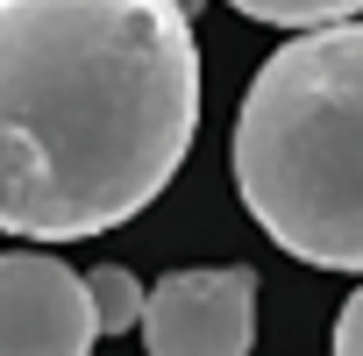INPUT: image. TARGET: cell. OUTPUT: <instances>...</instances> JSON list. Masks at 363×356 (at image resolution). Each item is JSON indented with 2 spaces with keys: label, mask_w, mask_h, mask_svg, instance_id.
<instances>
[{
  "label": "cell",
  "mask_w": 363,
  "mask_h": 356,
  "mask_svg": "<svg viewBox=\"0 0 363 356\" xmlns=\"http://www.w3.org/2000/svg\"><path fill=\"white\" fill-rule=\"evenodd\" d=\"M200 43L171 0H0V235L135 221L193 150Z\"/></svg>",
  "instance_id": "cell-1"
},
{
  "label": "cell",
  "mask_w": 363,
  "mask_h": 356,
  "mask_svg": "<svg viewBox=\"0 0 363 356\" xmlns=\"http://www.w3.org/2000/svg\"><path fill=\"white\" fill-rule=\"evenodd\" d=\"M235 193L299 264L363 271V22L271 50L235 114Z\"/></svg>",
  "instance_id": "cell-2"
},
{
  "label": "cell",
  "mask_w": 363,
  "mask_h": 356,
  "mask_svg": "<svg viewBox=\"0 0 363 356\" xmlns=\"http://www.w3.org/2000/svg\"><path fill=\"white\" fill-rule=\"evenodd\" d=\"M257 342V271H171L143 292V349L150 356H250Z\"/></svg>",
  "instance_id": "cell-3"
},
{
  "label": "cell",
  "mask_w": 363,
  "mask_h": 356,
  "mask_svg": "<svg viewBox=\"0 0 363 356\" xmlns=\"http://www.w3.org/2000/svg\"><path fill=\"white\" fill-rule=\"evenodd\" d=\"M86 271L43 250H0V356H93Z\"/></svg>",
  "instance_id": "cell-4"
},
{
  "label": "cell",
  "mask_w": 363,
  "mask_h": 356,
  "mask_svg": "<svg viewBox=\"0 0 363 356\" xmlns=\"http://www.w3.org/2000/svg\"><path fill=\"white\" fill-rule=\"evenodd\" d=\"M86 299H93V328H100V335L143 328V285H135V271H121V264L86 271Z\"/></svg>",
  "instance_id": "cell-5"
},
{
  "label": "cell",
  "mask_w": 363,
  "mask_h": 356,
  "mask_svg": "<svg viewBox=\"0 0 363 356\" xmlns=\"http://www.w3.org/2000/svg\"><path fill=\"white\" fill-rule=\"evenodd\" d=\"M235 15L250 22H271V29H335V22H356L363 15V0H228Z\"/></svg>",
  "instance_id": "cell-6"
},
{
  "label": "cell",
  "mask_w": 363,
  "mask_h": 356,
  "mask_svg": "<svg viewBox=\"0 0 363 356\" xmlns=\"http://www.w3.org/2000/svg\"><path fill=\"white\" fill-rule=\"evenodd\" d=\"M335 356H363V285L342 299V313H335Z\"/></svg>",
  "instance_id": "cell-7"
},
{
  "label": "cell",
  "mask_w": 363,
  "mask_h": 356,
  "mask_svg": "<svg viewBox=\"0 0 363 356\" xmlns=\"http://www.w3.org/2000/svg\"><path fill=\"white\" fill-rule=\"evenodd\" d=\"M171 8H178V15H186V22H193V8H200V0H171Z\"/></svg>",
  "instance_id": "cell-8"
}]
</instances>
